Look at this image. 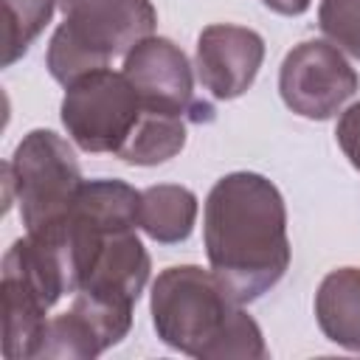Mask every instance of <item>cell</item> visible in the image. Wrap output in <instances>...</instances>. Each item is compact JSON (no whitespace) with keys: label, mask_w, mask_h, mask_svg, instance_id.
I'll use <instances>...</instances> for the list:
<instances>
[{"label":"cell","mask_w":360,"mask_h":360,"mask_svg":"<svg viewBox=\"0 0 360 360\" xmlns=\"http://www.w3.org/2000/svg\"><path fill=\"white\" fill-rule=\"evenodd\" d=\"M208 267L242 304L270 292L290 267L287 205L273 180L259 172L219 177L202 208Z\"/></svg>","instance_id":"cell-1"},{"label":"cell","mask_w":360,"mask_h":360,"mask_svg":"<svg viewBox=\"0 0 360 360\" xmlns=\"http://www.w3.org/2000/svg\"><path fill=\"white\" fill-rule=\"evenodd\" d=\"M158 338L197 360H264L267 343L242 301L200 264H174L158 273L149 292Z\"/></svg>","instance_id":"cell-2"},{"label":"cell","mask_w":360,"mask_h":360,"mask_svg":"<svg viewBox=\"0 0 360 360\" xmlns=\"http://www.w3.org/2000/svg\"><path fill=\"white\" fill-rule=\"evenodd\" d=\"M82 183L70 143L53 129H31L3 163V208L17 202L25 233H39L70 214Z\"/></svg>","instance_id":"cell-3"},{"label":"cell","mask_w":360,"mask_h":360,"mask_svg":"<svg viewBox=\"0 0 360 360\" xmlns=\"http://www.w3.org/2000/svg\"><path fill=\"white\" fill-rule=\"evenodd\" d=\"M143 101L124 70L101 68L65 87L59 118L68 138L90 155H118L132 135Z\"/></svg>","instance_id":"cell-4"},{"label":"cell","mask_w":360,"mask_h":360,"mask_svg":"<svg viewBox=\"0 0 360 360\" xmlns=\"http://www.w3.org/2000/svg\"><path fill=\"white\" fill-rule=\"evenodd\" d=\"M360 90V76L329 39H304L287 51L278 68V93L287 110L309 121H326Z\"/></svg>","instance_id":"cell-5"},{"label":"cell","mask_w":360,"mask_h":360,"mask_svg":"<svg viewBox=\"0 0 360 360\" xmlns=\"http://www.w3.org/2000/svg\"><path fill=\"white\" fill-rule=\"evenodd\" d=\"M124 76L138 90L143 107L177 112L191 124L214 121V107L194 96V73L180 45L166 37H146L124 53Z\"/></svg>","instance_id":"cell-6"},{"label":"cell","mask_w":360,"mask_h":360,"mask_svg":"<svg viewBox=\"0 0 360 360\" xmlns=\"http://www.w3.org/2000/svg\"><path fill=\"white\" fill-rule=\"evenodd\" d=\"M65 14L62 28L96 53L104 65L129 53L141 39L155 34L158 11L152 0H56Z\"/></svg>","instance_id":"cell-7"},{"label":"cell","mask_w":360,"mask_h":360,"mask_svg":"<svg viewBox=\"0 0 360 360\" xmlns=\"http://www.w3.org/2000/svg\"><path fill=\"white\" fill-rule=\"evenodd\" d=\"M264 62V39L259 31L233 22L205 25L197 37V79L219 101L239 98L250 90Z\"/></svg>","instance_id":"cell-8"},{"label":"cell","mask_w":360,"mask_h":360,"mask_svg":"<svg viewBox=\"0 0 360 360\" xmlns=\"http://www.w3.org/2000/svg\"><path fill=\"white\" fill-rule=\"evenodd\" d=\"M315 321L326 340L360 352V267H338L321 278Z\"/></svg>","instance_id":"cell-9"},{"label":"cell","mask_w":360,"mask_h":360,"mask_svg":"<svg viewBox=\"0 0 360 360\" xmlns=\"http://www.w3.org/2000/svg\"><path fill=\"white\" fill-rule=\"evenodd\" d=\"M197 211L200 205L191 188L177 183H158L141 191L138 228L160 245H177L191 236Z\"/></svg>","instance_id":"cell-10"},{"label":"cell","mask_w":360,"mask_h":360,"mask_svg":"<svg viewBox=\"0 0 360 360\" xmlns=\"http://www.w3.org/2000/svg\"><path fill=\"white\" fill-rule=\"evenodd\" d=\"M186 118L166 110L143 107L132 135L118 149L115 158H121L129 166H158L172 160L186 146Z\"/></svg>","instance_id":"cell-11"},{"label":"cell","mask_w":360,"mask_h":360,"mask_svg":"<svg viewBox=\"0 0 360 360\" xmlns=\"http://www.w3.org/2000/svg\"><path fill=\"white\" fill-rule=\"evenodd\" d=\"M104 352L96 329L76 312L68 309L56 318H48L37 357L42 360H93Z\"/></svg>","instance_id":"cell-12"},{"label":"cell","mask_w":360,"mask_h":360,"mask_svg":"<svg viewBox=\"0 0 360 360\" xmlns=\"http://www.w3.org/2000/svg\"><path fill=\"white\" fill-rule=\"evenodd\" d=\"M56 0H3L6 14V53L3 65L11 68L17 59H22L31 48V42L45 31L56 11Z\"/></svg>","instance_id":"cell-13"},{"label":"cell","mask_w":360,"mask_h":360,"mask_svg":"<svg viewBox=\"0 0 360 360\" xmlns=\"http://www.w3.org/2000/svg\"><path fill=\"white\" fill-rule=\"evenodd\" d=\"M318 25L335 48L360 62V0H321Z\"/></svg>","instance_id":"cell-14"},{"label":"cell","mask_w":360,"mask_h":360,"mask_svg":"<svg viewBox=\"0 0 360 360\" xmlns=\"http://www.w3.org/2000/svg\"><path fill=\"white\" fill-rule=\"evenodd\" d=\"M335 141L340 146V152L349 158V163L360 172V101L349 104L335 127Z\"/></svg>","instance_id":"cell-15"},{"label":"cell","mask_w":360,"mask_h":360,"mask_svg":"<svg viewBox=\"0 0 360 360\" xmlns=\"http://www.w3.org/2000/svg\"><path fill=\"white\" fill-rule=\"evenodd\" d=\"M270 11H276V14H281V17H301L309 6H312V0H262Z\"/></svg>","instance_id":"cell-16"}]
</instances>
